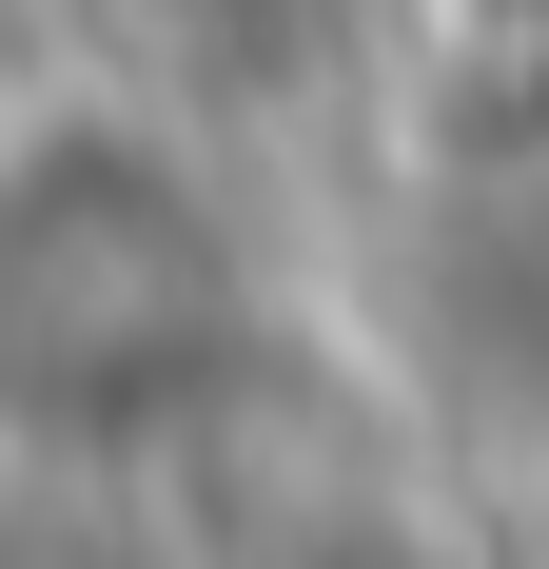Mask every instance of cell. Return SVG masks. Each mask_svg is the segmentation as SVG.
Masks as SVG:
<instances>
[{"label": "cell", "mask_w": 549, "mask_h": 569, "mask_svg": "<svg viewBox=\"0 0 549 569\" xmlns=\"http://www.w3.org/2000/svg\"><path fill=\"white\" fill-rule=\"evenodd\" d=\"M217 353V236L197 177L59 138L40 177H0V373L40 412H158Z\"/></svg>", "instance_id": "1"}]
</instances>
